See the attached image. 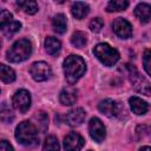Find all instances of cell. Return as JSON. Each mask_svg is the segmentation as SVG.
<instances>
[{
    "label": "cell",
    "mask_w": 151,
    "mask_h": 151,
    "mask_svg": "<svg viewBox=\"0 0 151 151\" xmlns=\"http://www.w3.org/2000/svg\"><path fill=\"white\" fill-rule=\"evenodd\" d=\"M129 103L132 112L136 113L137 116H143L149 111V104L145 100L140 99L139 97H131L129 99Z\"/></svg>",
    "instance_id": "obj_14"
},
{
    "label": "cell",
    "mask_w": 151,
    "mask_h": 151,
    "mask_svg": "<svg viewBox=\"0 0 151 151\" xmlns=\"http://www.w3.org/2000/svg\"><path fill=\"white\" fill-rule=\"evenodd\" d=\"M90 29L92 31V32H100L101 31V28H103V26H104V21L100 19V18H93L91 21H90Z\"/></svg>",
    "instance_id": "obj_29"
},
{
    "label": "cell",
    "mask_w": 151,
    "mask_h": 151,
    "mask_svg": "<svg viewBox=\"0 0 151 151\" xmlns=\"http://www.w3.org/2000/svg\"><path fill=\"white\" fill-rule=\"evenodd\" d=\"M0 150H1V151H14V150H13V146H12L7 140H1Z\"/></svg>",
    "instance_id": "obj_30"
},
{
    "label": "cell",
    "mask_w": 151,
    "mask_h": 151,
    "mask_svg": "<svg viewBox=\"0 0 151 151\" xmlns=\"http://www.w3.org/2000/svg\"><path fill=\"white\" fill-rule=\"evenodd\" d=\"M84 144H85V140L78 132H70L64 138L65 151H80Z\"/></svg>",
    "instance_id": "obj_10"
},
{
    "label": "cell",
    "mask_w": 151,
    "mask_h": 151,
    "mask_svg": "<svg viewBox=\"0 0 151 151\" xmlns=\"http://www.w3.org/2000/svg\"><path fill=\"white\" fill-rule=\"evenodd\" d=\"M127 72H129V78L132 84V87L134 91L138 93H142L144 96H150L151 94V85L147 81L146 78H144L134 66L127 65Z\"/></svg>",
    "instance_id": "obj_5"
},
{
    "label": "cell",
    "mask_w": 151,
    "mask_h": 151,
    "mask_svg": "<svg viewBox=\"0 0 151 151\" xmlns=\"http://www.w3.org/2000/svg\"><path fill=\"white\" fill-rule=\"evenodd\" d=\"M32 120H35V122H37V123H35V127H37L38 130H40L41 132H45V131H46V129H47V126H48V118H47V114H46L44 111L37 112V113L33 116Z\"/></svg>",
    "instance_id": "obj_19"
},
{
    "label": "cell",
    "mask_w": 151,
    "mask_h": 151,
    "mask_svg": "<svg viewBox=\"0 0 151 151\" xmlns=\"http://www.w3.org/2000/svg\"><path fill=\"white\" fill-rule=\"evenodd\" d=\"M20 28H21V24H20L19 21L13 20V21L9 22L8 25L1 27V32H2V34H4L5 37L9 38L11 35H13V34L17 33L18 31H20Z\"/></svg>",
    "instance_id": "obj_23"
},
{
    "label": "cell",
    "mask_w": 151,
    "mask_h": 151,
    "mask_svg": "<svg viewBox=\"0 0 151 151\" xmlns=\"http://www.w3.org/2000/svg\"><path fill=\"white\" fill-rule=\"evenodd\" d=\"M13 107L20 113H26L31 107V94L26 90H19L12 98Z\"/></svg>",
    "instance_id": "obj_7"
},
{
    "label": "cell",
    "mask_w": 151,
    "mask_h": 151,
    "mask_svg": "<svg viewBox=\"0 0 151 151\" xmlns=\"http://www.w3.org/2000/svg\"><path fill=\"white\" fill-rule=\"evenodd\" d=\"M85 117H86L85 111L81 107H77V109H73L70 112H67V114H66V123L70 126H78V125H80L84 122Z\"/></svg>",
    "instance_id": "obj_12"
},
{
    "label": "cell",
    "mask_w": 151,
    "mask_h": 151,
    "mask_svg": "<svg viewBox=\"0 0 151 151\" xmlns=\"http://www.w3.org/2000/svg\"><path fill=\"white\" fill-rule=\"evenodd\" d=\"M88 132H90L91 138L97 143H101L106 136V129L103 122L97 117L91 118L88 123Z\"/></svg>",
    "instance_id": "obj_8"
},
{
    "label": "cell",
    "mask_w": 151,
    "mask_h": 151,
    "mask_svg": "<svg viewBox=\"0 0 151 151\" xmlns=\"http://www.w3.org/2000/svg\"><path fill=\"white\" fill-rule=\"evenodd\" d=\"M134 15L142 24H147L151 20V5L140 2L134 8Z\"/></svg>",
    "instance_id": "obj_13"
},
{
    "label": "cell",
    "mask_w": 151,
    "mask_h": 151,
    "mask_svg": "<svg viewBox=\"0 0 151 151\" xmlns=\"http://www.w3.org/2000/svg\"><path fill=\"white\" fill-rule=\"evenodd\" d=\"M52 27H53V31L58 34H64L66 32V28H67V19L64 14L59 13L57 15H54L53 20H52Z\"/></svg>",
    "instance_id": "obj_17"
},
{
    "label": "cell",
    "mask_w": 151,
    "mask_h": 151,
    "mask_svg": "<svg viewBox=\"0 0 151 151\" xmlns=\"http://www.w3.org/2000/svg\"><path fill=\"white\" fill-rule=\"evenodd\" d=\"M93 53L101 64H104L105 66H109V67L113 66L119 60V52L105 42L98 44L93 48Z\"/></svg>",
    "instance_id": "obj_4"
},
{
    "label": "cell",
    "mask_w": 151,
    "mask_h": 151,
    "mask_svg": "<svg viewBox=\"0 0 151 151\" xmlns=\"http://www.w3.org/2000/svg\"><path fill=\"white\" fill-rule=\"evenodd\" d=\"M12 21H13V15L8 11L2 9L1 13H0V28L6 26V25H8Z\"/></svg>",
    "instance_id": "obj_28"
},
{
    "label": "cell",
    "mask_w": 151,
    "mask_h": 151,
    "mask_svg": "<svg viewBox=\"0 0 151 151\" xmlns=\"http://www.w3.org/2000/svg\"><path fill=\"white\" fill-rule=\"evenodd\" d=\"M87 42V38H86V34L81 31H77L72 34L71 37V44L77 47V48H83Z\"/></svg>",
    "instance_id": "obj_21"
},
{
    "label": "cell",
    "mask_w": 151,
    "mask_h": 151,
    "mask_svg": "<svg viewBox=\"0 0 151 151\" xmlns=\"http://www.w3.org/2000/svg\"><path fill=\"white\" fill-rule=\"evenodd\" d=\"M0 78L6 84L13 83L15 80V72L11 67L6 66L5 64H1L0 65Z\"/></svg>",
    "instance_id": "obj_20"
},
{
    "label": "cell",
    "mask_w": 151,
    "mask_h": 151,
    "mask_svg": "<svg viewBox=\"0 0 151 151\" xmlns=\"http://www.w3.org/2000/svg\"><path fill=\"white\" fill-rule=\"evenodd\" d=\"M29 73L35 81H45V80L50 79V77L52 74V70L47 63L35 61L31 65Z\"/></svg>",
    "instance_id": "obj_6"
},
{
    "label": "cell",
    "mask_w": 151,
    "mask_h": 151,
    "mask_svg": "<svg viewBox=\"0 0 151 151\" xmlns=\"http://www.w3.org/2000/svg\"><path fill=\"white\" fill-rule=\"evenodd\" d=\"M59 100L63 105H73L77 101V91L72 87H65L59 94Z\"/></svg>",
    "instance_id": "obj_15"
},
{
    "label": "cell",
    "mask_w": 151,
    "mask_h": 151,
    "mask_svg": "<svg viewBox=\"0 0 151 151\" xmlns=\"http://www.w3.org/2000/svg\"><path fill=\"white\" fill-rule=\"evenodd\" d=\"M143 66L149 76H151V50H146L143 54Z\"/></svg>",
    "instance_id": "obj_27"
},
{
    "label": "cell",
    "mask_w": 151,
    "mask_h": 151,
    "mask_svg": "<svg viewBox=\"0 0 151 151\" xmlns=\"http://www.w3.org/2000/svg\"><path fill=\"white\" fill-rule=\"evenodd\" d=\"M59 149H60V146H59V142H58L57 137H54V136L46 137V139L44 142L42 151H59Z\"/></svg>",
    "instance_id": "obj_25"
},
{
    "label": "cell",
    "mask_w": 151,
    "mask_h": 151,
    "mask_svg": "<svg viewBox=\"0 0 151 151\" xmlns=\"http://www.w3.org/2000/svg\"><path fill=\"white\" fill-rule=\"evenodd\" d=\"M63 67H64L65 78L70 85L76 84L84 76V73L86 71V64H85L84 59L81 57L74 55V54L68 55L64 60Z\"/></svg>",
    "instance_id": "obj_1"
},
{
    "label": "cell",
    "mask_w": 151,
    "mask_h": 151,
    "mask_svg": "<svg viewBox=\"0 0 151 151\" xmlns=\"http://www.w3.org/2000/svg\"><path fill=\"white\" fill-rule=\"evenodd\" d=\"M45 50L50 55H57L61 50V44L57 38L47 37L45 39Z\"/></svg>",
    "instance_id": "obj_18"
},
{
    "label": "cell",
    "mask_w": 151,
    "mask_h": 151,
    "mask_svg": "<svg viewBox=\"0 0 151 151\" xmlns=\"http://www.w3.org/2000/svg\"><path fill=\"white\" fill-rule=\"evenodd\" d=\"M32 54V44L28 39L17 40L7 51V60L11 63H21Z\"/></svg>",
    "instance_id": "obj_3"
},
{
    "label": "cell",
    "mask_w": 151,
    "mask_h": 151,
    "mask_svg": "<svg viewBox=\"0 0 151 151\" xmlns=\"http://www.w3.org/2000/svg\"><path fill=\"white\" fill-rule=\"evenodd\" d=\"M15 138L25 146H35L39 143L38 129L32 122H21L15 129Z\"/></svg>",
    "instance_id": "obj_2"
},
{
    "label": "cell",
    "mask_w": 151,
    "mask_h": 151,
    "mask_svg": "<svg viewBox=\"0 0 151 151\" xmlns=\"http://www.w3.org/2000/svg\"><path fill=\"white\" fill-rule=\"evenodd\" d=\"M0 118H1V120H2L4 123H11V122L14 119V116H13L12 111H11L5 104H2V106H1Z\"/></svg>",
    "instance_id": "obj_26"
},
{
    "label": "cell",
    "mask_w": 151,
    "mask_h": 151,
    "mask_svg": "<svg viewBox=\"0 0 151 151\" xmlns=\"http://www.w3.org/2000/svg\"><path fill=\"white\" fill-rule=\"evenodd\" d=\"M90 151H91V150H90Z\"/></svg>",
    "instance_id": "obj_33"
},
{
    "label": "cell",
    "mask_w": 151,
    "mask_h": 151,
    "mask_svg": "<svg viewBox=\"0 0 151 151\" xmlns=\"http://www.w3.org/2000/svg\"><path fill=\"white\" fill-rule=\"evenodd\" d=\"M129 7V1L126 0H112L107 4L106 9L107 12H119L124 11Z\"/></svg>",
    "instance_id": "obj_22"
},
{
    "label": "cell",
    "mask_w": 151,
    "mask_h": 151,
    "mask_svg": "<svg viewBox=\"0 0 151 151\" xmlns=\"http://www.w3.org/2000/svg\"><path fill=\"white\" fill-rule=\"evenodd\" d=\"M113 32L122 39H127L132 35V25L124 18H116L112 22Z\"/></svg>",
    "instance_id": "obj_9"
},
{
    "label": "cell",
    "mask_w": 151,
    "mask_h": 151,
    "mask_svg": "<svg viewBox=\"0 0 151 151\" xmlns=\"http://www.w3.org/2000/svg\"><path fill=\"white\" fill-rule=\"evenodd\" d=\"M150 136H151V127H150Z\"/></svg>",
    "instance_id": "obj_32"
},
{
    "label": "cell",
    "mask_w": 151,
    "mask_h": 151,
    "mask_svg": "<svg viewBox=\"0 0 151 151\" xmlns=\"http://www.w3.org/2000/svg\"><path fill=\"white\" fill-rule=\"evenodd\" d=\"M71 12H72V15L76 18V19H83L85 18L88 12H90V7L87 4L83 2V1H77L72 5V8H71Z\"/></svg>",
    "instance_id": "obj_16"
},
{
    "label": "cell",
    "mask_w": 151,
    "mask_h": 151,
    "mask_svg": "<svg viewBox=\"0 0 151 151\" xmlns=\"http://www.w3.org/2000/svg\"><path fill=\"white\" fill-rule=\"evenodd\" d=\"M17 5L24 9L27 14H34L38 12V4L33 0H28V1H18Z\"/></svg>",
    "instance_id": "obj_24"
},
{
    "label": "cell",
    "mask_w": 151,
    "mask_h": 151,
    "mask_svg": "<svg viewBox=\"0 0 151 151\" xmlns=\"http://www.w3.org/2000/svg\"><path fill=\"white\" fill-rule=\"evenodd\" d=\"M139 151H151V146H142Z\"/></svg>",
    "instance_id": "obj_31"
},
{
    "label": "cell",
    "mask_w": 151,
    "mask_h": 151,
    "mask_svg": "<svg viewBox=\"0 0 151 151\" xmlns=\"http://www.w3.org/2000/svg\"><path fill=\"white\" fill-rule=\"evenodd\" d=\"M98 110L106 117H117L120 112V105L113 99H104L98 104Z\"/></svg>",
    "instance_id": "obj_11"
}]
</instances>
